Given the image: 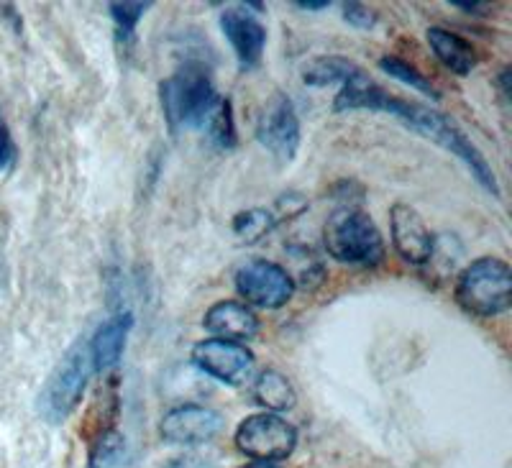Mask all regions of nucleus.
Returning a JSON list of instances; mask_svg holds the SVG:
<instances>
[{"label": "nucleus", "instance_id": "nucleus-15", "mask_svg": "<svg viewBox=\"0 0 512 468\" xmlns=\"http://www.w3.org/2000/svg\"><path fill=\"white\" fill-rule=\"evenodd\" d=\"M425 39L431 44L438 62H441L448 72H454V75L459 77L472 75L474 67H477V52H474V47L464 39V36H459L456 31L443 29V26H431L428 34H425Z\"/></svg>", "mask_w": 512, "mask_h": 468}, {"label": "nucleus", "instance_id": "nucleus-27", "mask_svg": "<svg viewBox=\"0 0 512 468\" xmlns=\"http://www.w3.org/2000/svg\"><path fill=\"white\" fill-rule=\"evenodd\" d=\"M448 6L461 8L464 13H484V3H466V0H451Z\"/></svg>", "mask_w": 512, "mask_h": 468}, {"label": "nucleus", "instance_id": "nucleus-23", "mask_svg": "<svg viewBox=\"0 0 512 468\" xmlns=\"http://www.w3.org/2000/svg\"><path fill=\"white\" fill-rule=\"evenodd\" d=\"M341 16H344L346 24L361 31L374 29V24H377V13H374L369 6H364V3H359V0H349V3H344V6H341Z\"/></svg>", "mask_w": 512, "mask_h": 468}, {"label": "nucleus", "instance_id": "nucleus-29", "mask_svg": "<svg viewBox=\"0 0 512 468\" xmlns=\"http://www.w3.org/2000/svg\"><path fill=\"white\" fill-rule=\"evenodd\" d=\"M241 468H277V466H274V463H259V461H254V463H246V466H241Z\"/></svg>", "mask_w": 512, "mask_h": 468}, {"label": "nucleus", "instance_id": "nucleus-18", "mask_svg": "<svg viewBox=\"0 0 512 468\" xmlns=\"http://www.w3.org/2000/svg\"><path fill=\"white\" fill-rule=\"evenodd\" d=\"M231 228H233V236L239 238V243H244V246H254V243L264 241V238L277 228V220H274L272 210L249 208L233 215Z\"/></svg>", "mask_w": 512, "mask_h": 468}, {"label": "nucleus", "instance_id": "nucleus-5", "mask_svg": "<svg viewBox=\"0 0 512 468\" xmlns=\"http://www.w3.org/2000/svg\"><path fill=\"white\" fill-rule=\"evenodd\" d=\"M402 123H405L408 128H413L415 133H420V136H425V139L436 141L438 146H443V149L451 151L454 156H459L461 162L469 167V172L474 174V180H477L489 195L500 197V182H497L489 162L482 156V151H479L472 141L466 139V133L461 131L451 118L438 113V110L425 108V105L410 103Z\"/></svg>", "mask_w": 512, "mask_h": 468}, {"label": "nucleus", "instance_id": "nucleus-20", "mask_svg": "<svg viewBox=\"0 0 512 468\" xmlns=\"http://www.w3.org/2000/svg\"><path fill=\"white\" fill-rule=\"evenodd\" d=\"M379 70L384 72V75L395 77L397 82H402V85H408L410 90H418V93H423L425 98L431 100H441V93H438L436 87H433V82L428 80V77L423 75V72H418L410 62H405V59L400 57H382L379 59Z\"/></svg>", "mask_w": 512, "mask_h": 468}, {"label": "nucleus", "instance_id": "nucleus-8", "mask_svg": "<svg viewBox=\"0 0 512 468\" xmlns=\"http://www.w3.org/2000/svg\"><path fill=\"white\" fill-rule=\"evenodd\" d=\"M256 141L280 162H292L300 149V118L287 95L274 93L256 121Z\"/></svg>", "mask_w": 512, "mask_h": 468}, {"label": "nucleus", "instance_id": "nucleus-24", "mask_svg": "<svg viewBox=\"0 0 512 468\" xmlns=\"http://www.w3.org/2000/svg\"><path fill=\"white\" fill-rule=\"evenodd\" d=\"M13 164H16V141H13L8 123L0 118V172H8Z\"/></svg>", "mask_w": 512, "mask_h": 468}, {"label": "nucleus", "instance_id": "nucleus-26", "mask_svg": "<svg viewBox=\"0 0 512 468\" xmlns=\"http://www.w3.org/2000/svg\"><path fill=\"white\" fill-rule=\"evenodd\" d=\"M297 8H303V11H323V8L331 6V0H297Z\"/></svg>", "mask_w": 512, "mask_h": 468}, {"label": "nucleus", "instance_id": "nucleus-19", "mask_svg": "<svg viewBox=\"0 0 512 468\" xmlns=\"http://www.w3.org/2000/svg\"><path fill=\"white\" fill-rule=\"evenodd\" d=\"M203 131L208 133V139L223 151H231L236 149V121H233V108H231V100L221 98L218 105L213 108V113L208 116L205 121Z\"/></svg>", "mask_w": 512, "mask_h": 468}, {"label": "nucleus", "instance_id": "nucleus-1", "mask_svg": "<svg viewBox=\"0 0 512 468\" xmlns=\"http://www.w3.org/2000/svg\"><path fill=\"white\" fill-rule=\"evenodd\" d=\"M159 100H162V113L167 118L169 131L177 133L182 128L203 131L221 95L216 93L213 77L205 64L185 62L175 75L159 85Z\"/></svg>", "mask_w": 512, "mask_h": 468}, {"label": "nucleus", "instance_id": "nucleus-7", "mask_svg": "<svg viewBox=\"0 0 512 468\" xmlns=\"http://www.w3.org/2000/svg\"><path fill=\"white\" fill-rule=\"evenodd\" d=\"M236 292L249 305L262 310H280L295 295V279L285 266L267 259H251L236 272Z\"/></svg>", "mask_w": 512, "mask_h": 468}, {"label": "nucleus", "instance_id": "nucleus-12", "mask_svg": "<svg viewBox=\"0 0 512 468\" xmlns=\"http://www.w3.org/2000/svg\"><path fill=\"white\" fill-rule=\"evenodd\" d=\"M221 31L244 70H251L262 62L264 47H267V29L244 6L226 8L221 13Z\"/></svg>", "mask_w": 512, "mask_h": 468}, {"label": "nucleus", "instance_id": "nucleus-22", "mask_svg": "<svg viewBox=\"0 0 512 468\" xmlns=\"http://www.w3.org/2000/svg\"><path fill=\"white\" fill-rule=\"evenodd\" d=\"M154 3L152 0H118V3H111V18L113 24H116L118 34L123 36V39H128V36H134L136 26H139V21L144 18V13L152 8Z\"/></svg>", "mask_w": 512, "mask_h": 468}, {"label": "nucleus", "instance_id": "nucleus-17", "mask_svg": "<svg viewBox=\"0 0 512 468\" xmlns=\"http://www.w3.org/2000/svg\"><path fill=\"white\" fill-rule=\"evenodd\" d=\"M254 399L262 407L272 412H287L297 405V392L292 382L282 371L277 369H264L262 374L254 379Z\"/></svg>", "mask_w": 512, "mask_h": 468}, {"label": "nucleus", "instance_id": "nucleus-21", "mask_svg": "<svg viewBox=\"0 0 512 468\" xmlns=\"http://www.w3.org/2000/svg\"><path fill=\"white\" fill-rule=\"evenodd\" d=\"M126 453V440L116 428H108L98 435L90 451V468H113L121 463Z\"/></svg>", "mask_w": 512, "mask_h": 468}, {"label": "nucleus", "instance_id": "nucleus-4", "mask_svg": "<svg viewBox=\"0 0 512 468\" xmlns=\"http://www.w3.org/2000/svg\"><path fill=\"white\" fill-rule=\"evenodd\" d=\"M93 371L90 346L85 341H77L70 351L64 353L62 361L54 366L52 376L41 389L39 405H36L39 415L52 425H62L80 407L82 394L88 389Z\"/></svg>", "mask_w": 512, "mask_h": 468}, {"label": "nucleus", "instance_id": "nucleus-6", "mask_svg": "<svg viewBox=\"0 0 512 468\" xmlns=\"http://www.w3.org/2000/svg\"><path fill=\"white\" fill-rule=\"evenodd\" d=\"M297 445L295 425L277 415H251L236 430V448L259 463L285 461Z\"/></svg>", "mask_w": 512, "mask_h": 468}, {"label": "nucleus", "instance_id": "nucleus-13", "mask_svg": "<svg viewBox=\"0 0 512 468\" xmlns=\"http://www.w3.org/2000/svg\"><path fill=\"white\" fill-rule=\"evenodd\" d=\"M205 330L213 338L221 341H251L259 333V318L254 315L249 305L236 300H221L216 305H210L203 318Z\"/></svg>", "mask_w": 512, "mask_h": 468}, {"label": "nucleus", "instance_id": "nucleus-16", "mask_svg": "<svg viewBox=\"0 0 512 468\" xmlns=\"http://www.w3.org/2000/svg\"><path fill=\"white\" fill-rule=\"evenodd\" d=\"M369 77L367 72L361 70L359 64L351 62L346 57H336V54H328V57H315L310 62H305L303 67V82L308 87H331V85H351V82H359Z\"/></svg>", "mask_w": 512, "mask_h": 468}, {"label": "nucleus", "instance_id": "nucleus-25", "mask_svg": "<svg viewBox=\"0 0 512 468\" xmlns=\"http://www.w3.org/2000/svg\"><path fill=\"white\" fill-rule=\"evenodd\" d=\"M167 468H213L208 461H203L200 456H185V458H177V461L169 463Z\"/></svg>", "mask_w": 512, "mask_h": 468}, {"label": "nucleus", "instance_id": "nucleus-10", "mask_svg": "<svg viewBox=\"0 0 512 468\" xmlns=\"http://www.w3.org/2000/svg\"><path fill=\"white\" fill-rule=\"evenodd\" d=\"M390 236L397 254L413 266H425L436 254V236L425 226L418 210L405 203L392 205Z\"/></svg>", "mask_w": 512, "mask_h": 468}, {"label": "nucleus", "instance_id": "nucleus-3", "mask_svg": "<svg viewBox=\"0 0 512 468\" xmlns=\"http://www.w3.org/2000/svg\"><path fill=\"white\" fill-rule=\"evenodd\" d=\"M459 307L474 318H497L512 305V269L500 256L474 259L454 287Z\"/></svg>", "mask_w": 512, "mask_h": 468}, {"label": "nucleus", "instance_id": "nucleus-9", "mask_svg": "<svg viewBox=\"0 0 512 468\" xmlns=\"http://www.w3.org/2000/svg\"><path fill=\"white\" fill-rule=\"evenodd\" d=\"M192 361L203 374L213 376L218 382L239 387L251 376L254 369V353L241 343L221 341V338H205L192 348Z\"/></svg>", "mask_w": 512, "mask_h": 468}, {"label": "nucleus", "instance_id": "nucleus-14", "mask_svg": "<svg viewBox=\"0 0 512 468\" xmlns=\"http://www.w3.org/2000/svg\"><path fill=\"white\" fill-rule=\"evenodd\" d=\"M131 328H134V315L128 310L116 312V315H111L103 325H98L93 341L88 343L95 371H108L113 369V366H118L123 351H126V341Z\"/></svg>", "mask_w": 512, "mask_h": 468}, {"label": "nucleus", "instance_id": "nucleus-28", "mask_svg": "<svg viewBox=\"0 0 512 468\" xmlns=\"http://www.w3.org/2000/svg\"><path fill=\"white\" fill-rule=\"evenodd\" d=\"M495 82L500 85V93L505 95V98H510V67H502V72L495 77Z\"/></svg>", "mask_w": 512, "mask_h": 468}, {"label": "nucleus", "instance_id": "nucleus-11", "mask_svg": "<svg viewBox=\"0 0 512 468\" xmlns=\"http://www.w3.org/2000/svg\"><path fill=\"white\" fill-rule=\"evenodd\" d=\"M223 428V417L203 405H180L169 410L159 422V433L167 443L200 445L216 438Z\"/></svg>", "mask_w": 512, "mask_h": 468}, {"label": "nucleus", "instance_id": "nucleus-2", "mask_svg": "<svg viewBox=\"0 0 512 468\" xmlns=\"http://www.w3.org/2000/svg\"><path fill=\"white\" fill-rule=\"evenodd\" d=\"M323 246L338 264L377 266L384 261V238L372 215L354 205L333 210L323 226Z\"/></svg>", "mask_w": 512, "mask_h": 468}]
</instances>
